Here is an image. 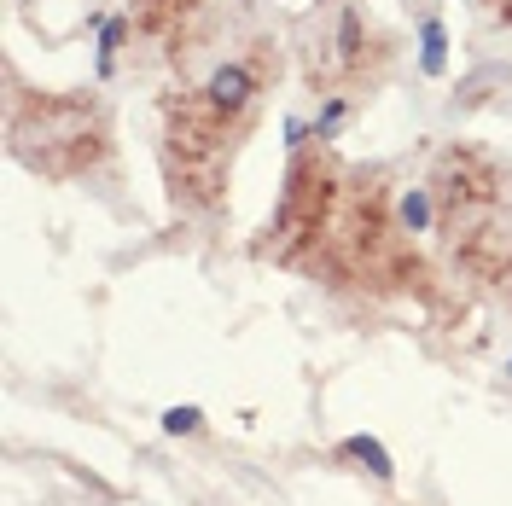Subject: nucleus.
Segmentation results:
<instances>
[{"label": "nucleus", "instance_id": "423d86ee", "mask_svg": "<svg viewBox=\"0 0 512 506\" xmlns=\"http://www.w3.org/2000/svg\"><path fill=\"white\" fill-rule=\"evenodd\" d=\"M198 425H204V413L198 408H169L163 413V431H169V437H192Z\"/></svg>", "mask_w": 512, "mask_h": 506}, {"label": "nucleus", "instance_id": "20e7f679", "mask_svg": "<svg viewBox=\"0 0 512 506\" xmlns=\"http://www.w3.org/2000/svg\"><path fill=\"white\" fill-rule=\"evenodd\" d=\"M338 454H350V460H367V472L379 477V483H390V477H396V466H390V454H384V448L373 443V437H350V443L338 448Z\"/></svg>", "mask_w": 512, "mask_h": 506}, {"label": "nucleus", "instance_id": "0eeeda50", "mask_svg": "<svg viewBox=\"0 0 512 506\" xmlns=\"http://www.w3.org/2000/svg\"><path fill=\"white\" fill-rule=\"evenodd\" d=\"M437 70H443V24L431 18L425 24V76H437Z\"/></svg>", "mask_w": 512, "mask_h": 506}, {"label": "nucleus", "instance_id": "f03ea898", "mask_svg": "<svg viewBox=\"0 0 512 506\" xmlns=\"http://www.w3.org/2000/svg\"><path fill=\"white\" fill-rule=\"evenodd\" d=\"M12 152L24 169L47 175V181H76L105 158V117L88 99L30 94L12 111Z\"/></svg>", "mask_w": 512, "mask_h": 506}, {"label": "nucleus", "instance_id": "7ed1b4c3", "mask_svg": "<svg viewBox=\"0 0 512 506\" xmlns=\"http://www.w3.org/2000/svg\"><path fill=\"white\" fill-rule=\"evenodd\" d=\"M338 210H344V187H338V169L326 158H297L286 175V192H280V210H274V245L268 251L280 262H297L303 245H326L332 227H338Z\"/></svg>", "mask_w": 512, "mask_h": 506}, {"label": "nucleus", "instance_id": "39448f33", "mask_svg": "<svg viewBox=\"0 0 512 506\" xmlns=\"http://www.w3.org/2000/svg\"><path fill=\"white\" fill-rule=\"evenodd\" d=\"M338 59H344V70L361 64V18H355V6L338 12Z\"/></svg>", "mask_w": 512, "mask_h": 506}, {"label": "nucleus", "instance_id": "f257e3e1", "mask_svg": "<svg viewBox=\"0 0 512 506\" xmlns=\"http://www.w3.org/2000/svg\"><path fill=\"white\" fill-rule=\"evenodd\" d=\"M425 187L437 198V233H448L460 268L478 274V280H507L512 274L507 169L478 146H448Z\"/></svg>", "mask_w": 512, "mask_h": 506}]
</instances>
